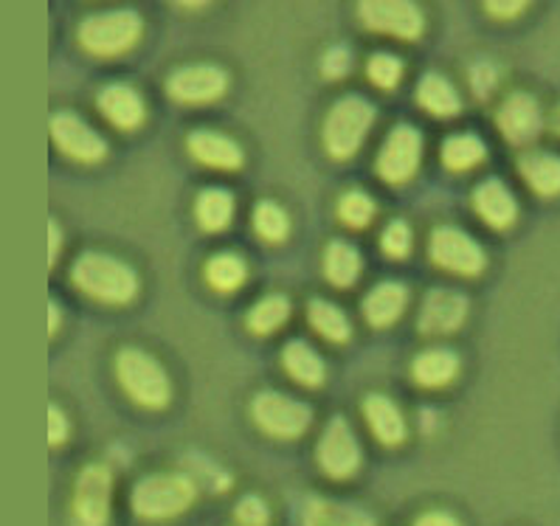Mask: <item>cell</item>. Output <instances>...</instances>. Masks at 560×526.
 Wrapping results in <instances>:
<instances>
[{
	"label": "cell",
	"mask_w": 560,
	"mask_h": 526,
	"mask_svg": "<svg viewBox=\"0 0 560 526\" xmlns=\"http://www.w3.org/2000/svg\"><path fill=\"white\" fill-rule=\"evenodd\" d=\"M73 282L85 290L88 296L107 304H125L136 296L139 277L121 259L110 257L105 250H85L71 270Z\"/></svg>",
	"instance_id": "obj_1"
},
{
	"label": "cell",
	"mask_w": 560,
	"mask_h": 526,
	"mask_svg": "<svg viewBox=\"0 0 560 526\" xmlns=\"http://www.w3.org/2000/svg\"><path fill=\"white\" fill-rule=\"evenodd\" d=\"M198 487L184 474H152L136 481L130 495L132 513L144 521H166L195 504Z\"/></svg>",
	"instance_id": "obj_2"
},
{
	"label": "cell",
	"mask_w": 560,
	"mask_h": 526,
	"mask_svg": "<svg viewBox=\"0 0 560 526\" xmlns=\"http://www.w3.org/2000/svg\"><path fill=\"white\" fill-rule=\"evenodd\" d=\"M116 377H119L121 388L139 406L147 408H161L170 402L172 397V383L170 375L164 372L150 352L139 347H125L116 355Z\"/></svg>",
	"instance_id": "obj_3"
},
{
	"label": "cell",
	"mask_w": 560,
	"mask_h": 526,
	"mask_svg": "<svg viewBox=\"0 0 560 526\" xmlns=\"http://www.w3.org/2000/svg\"><path fill=\"white\" fill-rule=\"evenodd\" d=\"M375 121V105L363 96H341L327 113L324 121V147L332 159H350L358 147L363 144V136Z\"/></svg>",
	"instance_id": "obj_4"
},
{
	"label": "cell",
	"mask_w": 560,
	"mask_h": 526,
	"mask_svg": "<svg viewBox=\"0 0 560 526\" xmlns=\"http://www.w3.org/2000/svg\"><path fill=\"white\" fill-rule=\"evenodd\" d=\"M141 37V17L132 9H110V12L88 14L80 23V43L91 54L113 57L121 54Z\"/></svg>",
	"instance_id": "obj_5"
},
{
	"label": "cell",
	"mask_w": 560,
	"mask_h": 526,
	"mask_svg": "<svg viewBox=\"0 0 560 526\" xmlns=\"http://www.w3.org/2000/svg\"><path fill=\"white\" fill-rule=\"evenodd\" d=\"M250 417L265 434L279 436V440H293L304 434L313 422L311 406L282 391H259L250 402Z\"/></svg>",
	"instance_id": "obj_6"
},
{
	"label": "cell",
	"mask_w": 560,
	"mask_h": 526,
	"mask_svg": "<svg viewBox=\"0 0 560 526\" xmlns=\"http://www.w3.org/2000/svg\"><path fill=\"white\" fill-rule=\"evenodd\" d=\"M113 476L105 465H88L73 484V524L105 526L110 518Z\"/></svg>",
	"instance_id": "obj_7"
},
{
	"label": "cell",
	"mask_w": 560,
	"mask_h": 526,
	"mask_svg": "<svg viewBox=\"0 0 560 526\" xmlns=\"http://www.w3.org/2000/svg\"><path fill=\"white\" fill-rule=\"evenodd\" d=\"M429 250L431 259L440 268L454 270V273H462V277H474L488 262L481 245L470 237L468 231L454 229V225H440V229L431 231Z\"/></svg>",
	"instance_id": "obj_8"
},
{
	"label": "cell",
	"mask_w": 560,
	"mask_h": 526,
	"mask_svg": "<svg viewBox=\"0 0 560 526\" xmlns=\"http://www.w3.org/2000/svg\"><path fill=\"white\" fill-rule=\"evenodd\" d=\"M318 467L330 479H350L361 465V445H358L352 425L343 417H332L324 428L322 440L316 451Z\"/></svg>",
	"instance_id": "obj_9"
},
{
	"label": "cell",
	"mask_w": 560,
	"mask_h": 526,
	"mask_svg": "<svg viewBox=\"0 0 560 526\" xmlns=\"http://www.w3.org/2000/svg\"><path fill=\"white\" fill-rule=\"evenodd\" d=\"M420 155H422L420 130L411 125H397L395 130H389L381 152H377V172H381V178H386L389 184H402V180H409L417 172V166H420Z\"/></svg>",
	"instance_id": "obj_10"
},
{
	"label": "cell",
	"mask_w": 560,
	"mask_h": 526,
	"mask_svg": "<svg viewBox=\"0 0 560 526\" xmlns=\"http://www.w3.org/2000/svg\"><path fill=\"white\" fill-rule=\"evenodd\" d=\"M358 14L366 28L406 37V40L422 32V12L411 0H363Z\"/></svg>",
	"instance_id": "obj_11"
},
{
	"label": "cell",
	"mask_w": 560,
	"mask_h": 526,
	"mask_svg": "<svg viewBox=\"0 0 560 526\" xmlns=\"http://www.w3.org/2000/svg\"><path fill=\"white\" fill-rule=\"evenodd\" d=\"M229 77L220 66L211 62H191V66H180L170 73L166 80V91L178 102H211L223 96Z\"/></svg>",
	"instance_id": "obj_12"
},
{
	"label": "cell",
	"mask_w": 560,
	"mask_h": 526,
	"mask_svg": "<svg viewBox=\"0 0 560 526\" xmlns=\"http://www.w3.org/2000/svg\"><path fill=\"white\" fill-rule=\"evenodd\" d=\"M51 136L60 144L62 152H68L77 161H102L107 152V141L100 132L93 130L82 116L71 110H60L51 116Z\"/></svg>",
	"instance_id": "obj_13"
},
{
	"label": "cell",
	"mask_w": 560,
	"mask_h": 526,
	"mask_svg": "<svg viewBox=\"0 0 560 526\" xmlns=\"http://www.w3.org/2000/svg\"><path fill=\"white\" fill-rule=\"evenodd\" d=\"M468 316V299L454 288H434L420 307V329L425 336H445L462 327Z\"/></svg>",
	"instance_id": "obj_14"
},
{
	"label": "cell",
	"mask_w": 560,
	"mask_h": 526,
	"mask_svg": "<svg viewBox=\"0 0 560 526\" xmlns=\"http://www.w3.org/2000/svg\"><path fill=\"white\" fill-rule=\"evenodd\" d=\"M495 125L513 144H527V141L538 139L540 127H544V110L529 93H510L504 105L499 107Z\"/></svg>",
	"instance_id": "obj_15"
},
{
	"label": "cell",
	"mask_w": 560,
	"mask_h": 526,
	"mask_svg": "<svg viewBox=\"0 0 560 526\" xmlns=\"http://www.w3.org/2000/svg\"><path fill=\"white\" fill-rule=\"evenodd\" d=\"M186 147L200 164L214 166V170H237L243 164V147L220 130L198 127V130L189 132Z\"/></svg>",
	"instance_id": "obj_16"
},
{
	"label": "cell",
	"mask_w": 560,
	"mask_h": 526,
	"mask_svg": "<svg viewBox=\"0 0 560 526\" xmlns=\"http://www.w3.org/2000/svg\"><path fill=\"white\" fill-rule=\"evenodd\" d=\"M96 105L113 125L125 127V130L139 127L144 121V100L127 82H110V85L102 87L100 96H96Z\"/></svg>",
	"instance_id": "obj_17"
},
{
	"label": "cell",
	"mask_w": 560,
	"mask_h": 526,
	"mask_svg": "<svg viewBox=\"0 0 560 526\" xmlns=\"http://www.w3.org/2000/svg\"><path fill=\"white\" fill-rule=\"evenodd\" d=\"M474 206L493 229H508L518 218V203H515L513 191L501 184L499 178H488L476 186Z\"/></svg>",
	"instance_id": "obj_18"
},
{
	"label": "cell",
	"mask_w": 560,
	"mask_h": 526,
	"mask_svg": "<svg viewBox=\"0 0 560 526\" xmlns=\"http://www.w3.org/2000/svg\"><path fill=\"white\" fill-rule=\"evenodd\" d=\"M363 420L370 422L372 434L383 442V445H397L406 440V420L402 411L397 408L395 400L386 395H370L363 400Z\"/></svg>",
	"instance_id": "obj_19"
},
{
	"label": "cell",
	"mask_w": 560,
	"mask_h": 526,
	"mask_svg": "<svg viewBox=\"0 0 560 526\" xmlns=\"http://www.w3.org/2000/svg\"><path fill=\"white\" fill-rule=\"evenodd\" d=\"M459 372V355L448 347H429L411 363V375L420 386H445Z\"/></svg>",
	"instance_id": "obj_20"
},
{
	"label": "cell",
	"mask_w": 560,
	"mask_h": 526,
	"mask_svg": "<svg viewBox=\"0 0 560 526\" xmlns=\"http://www.w3.org/2000/svg\"><path fill=\"white\" fill-rule=\"evenodd\" d=\"M518 172L521 178L527 180L544 198L560 195V155H555V152L535 150L527 152V155H521Z\"/></svg>",
	"instance_id": "obj_21"
},
{
	"label": "cell",
	"mask_w": 560,
	"mask_h": 526,
	"mask_svg": "<svg viewBox=\"0 0 560 526\" xmlns=\"http://www.w3.org/2000/svg\"><path fill=\"white\" fill-rule=\"evenodd\" d=\"M406 299L409 296H406V288L400 282H392L389 279V282L375 284L361 304L363 316L375 327H386V324L400 318V313L406 309Z\"/></svg>",
	"instance_id": "obj_22"
},
{
	"label": "cell",
	"mask_w": 560,
	"mask_h": 526,
	"mask_svg": "<svg viewBox=\"0 0 560 526\" xmlns=\"http://www.w3.org/2000/svg\"><path fill=\"white\" fill-rule=\"evenodd\" d=\"M282 363L284 369L291 372L293 381L304 383V386H318V383L324 381V375H327L322 355H318L316 349H313L307 341L288 343L282 352Z\"/></svg>",
	"instance_id": "obj_23"
},
{
	"label": "cell",
	"mask_w": 560,
	"mask_h": 526,
	"mask_svg": "<svg viewBox=\"0 0 560 526\" xmlns=\"http://www.w3.org/2000/svg\"><path fill=\"white\" fill-rule=\"evenodd\" d=\"M195 214H198L200 225L206 231L225 229L229 220L234 218V195L229 189H223V186H206L198 195Z\"/></svg>",
	"instance_id": "obj_24"
},
{
	"label": "cell",
	"mask_w": 560,
	"mask_h": 526,
	"mask_svg": "<svg viewBox=\"0 0 560 526\" xmlns=\"http://www.w3.org/2000/svg\"><path fill=\"white\" fill-rule=\"evenodd\" d=\"M324 273L338 288H347V284L355 282L358 273H361V254L355 250V245L332 239L324 250Z\"/></svg>",
	"instance_id": "obj_25"
},
{
	"label": "cell",
	"mask_w": 560,
	"mask_h": 526,
	"mask_svg": "<svg viewBox=\"0 0 560 526\" xmlns=\"http://www.w3.org/2000/svg\"><path fill=\"white\" fill-rule=\"evenodd\" d=\"M417 100H420V105L425 110L436 113V116H451V113H456L462 107L456 87L442 73L434 71L425 73L420 80V85H417Z\"/></svg>",
	"instance_id": "obj_26"
},
{
	"label": "cell",
	"mask_w": 560,
	"mask_h": 526,
	"mask_svg": "<svg viewBox=\"0 0 560 526\" xmlns=\"http://www.w3.org/2000/svg\"><path fill=\"white\" fill-rule=\"evenodd\" d=\"M307 316H311V324L316 327V332H322L324 338L341 343L352 336V324L347 318L338 304L327 302V299H313L311 307H307Z\"/></svg>",
	"instance_id": "obj_27"
},
{
	"label": "cell",
	"mask_w": 560,
	"mask_h": 526,
	"mask_svg": "<svg viewBox=\"0 0 560 526\" xmlns=\"http://www.w3.org/2000/svg\"><path fill=\"white\" fill-rule=\"evenodd\" d=\"M485 152H488V147H485L479 136H474V132H454L442 144V161H445L448 170H470V166H476L485 159Z\"/></svg>",
	"instance_id": "obj_28"
},
{
	"label": "cell",
	"mask_w": 560,
	"mask_h": 526,
	"mask_svg": "<svg viewBox=\"0 0 560 526\" xmlns=\"http://www.w3.org/2000/svg\"><path fill=\"white\" fill-rule=\"evenodd\" d=\"M245 277H248V268H245L243 257L229 254V250L214 254V257L206 262V282H209L214 290H220V293L237 290L240 284L245 282Z\"/></svg>",
	"instance_id": "obj_29"
},
{
	"label": "cell",
	"mask_w": 560,
	"mask_h": 526,
	"mask_svg": "<svg viewBox=\"0 0 560 526\" xmlns=\"http://www.w3.org/2000/svg\"><path fill=\"white\" fill-rule=\"evenodd\" d=\"M288 316H291V302L284 296H279V293H273V296L259 299V302L248 309V327L254 329V332H273V329L282 327V324L288 322Z\"/></svg>",
	"instance_id": "obj_30"
},
{
	"label": "cell",
	"mask_w": 560,
	"mask_h": 526,
	"mask_svg": "<svg viewBox=\"0 0 560 526\" xmlns=\"http://www.w3.org/2000/svg\"><path fill=\"white\" fill-rule=\"evenodd\" d=\"M254 225L270 243H279V239L288 237V229H291V220L284 214V209L273 200H259L257 209H254Z\"/></svg>",
	"instance_id": "obj_31"
},
{
	"label": "cell",
	"mask_w": 560,
	"mask_h": 526,
	"mask_svg": "<svg viewBox=\"0 0 560 526\" xmlns=\"http://www.w3.org/2000/svg\"><path fill=\"white\" fill-rule=\"evenodd\" d=\"M338 218L347 225H352V229H361V225H366L375 218V200L361 189L343 191L341 198H338Z\"/></svg>",
	"instance_id": "obj_32"
},
{
	"label": "cell",
	"mask_w": 560,
	"mask_h": 526,
	"mask_svg": "<svg viewBox=\"0 0 560 526\" xmlns=\"http://www.w3.org/2000/svg\"><path fill=\"white\" fill-rule=\"evenodd\" d=\"M366 73H370V80L375 82L377 87H392L400 82L402 62L400 57H395V54L377 51L372 54L370 62H366Z\"/></svg>",
	"instance_id": "obj_33"
},
{
	"label": "cell",
	"mask_w": 560,
	"mask_h": 526,
	"mask_svg": "<svg viewBox=\"0 0 560 526\" xmlns=\"http://www.w3.org/2000/svg\"><path fill=\"white\" fill-rule=\"evenodd\" d=\"M383 250L389 254V257H406L409 254V245H411V231L409 225L402 223V220H392L386 229H383V237H381Z\"/></svg>",
	"instance_id": "obj_34"
},
{
	"label": "cell",
	"mask_w": 560,
	"mask_h": 526,
	"mask_svg": "<svg viewBox=\"0 0 560 526\" xmlns=\"http://www.w3.org/2000/svg\"><path fill=\"white\" fill-rule=\"evenodd\" d=\"M268 504L259 495H245L237 504V521L243 526H268Z\"/></svg>",
	"instance_id": "obj_35"
},
{
	"label": "cell",
	"mask_w": 560,
	"mask_h": 526,
	"mask_svg": "<svg viewBox=\"0 0 560 526\" xmlns=\"http://www.w3.org/2000/svg\"><path fill=\"white\" fill-rule=\"evenodd\" d=\"M347 68H350V51H347L343 46H336L324 54V73H330V77H341Z\"/></svg>",
	"instance_id": "obj_36"
},
{
	"label": "cell",
	"mask_w": 560,
	"mask_h": 526,
	"mask_svg": "<svg viewBox=\"0 0 560 526\" xmlns=\"http://www.w3.org/2000/svg\"><path fill=\"white\" fill-rule=\"evenodd\" d=\"M48 425H51L48 428V440H51V445H60L68 436V420L66 414H62V408L54 406V402L51 408H48Z\"/></svg>",
	"instance_id": "obj_37"
},
{
	"label": "cell",
	"mask_w": 560,
	"mask_h": 526,
	"mask_svg": "<svg viewBox=\"0 0 560 526\" xmlns=\"http://www.w3.org/2000/svg\"><path fill=\"white\" fill-rule=\"evenodd\" d=\"M495 85V68L488 66V62H481V66L474 68V87L479 96H488L490 87Z\"/></svg>",
	"instance_id": "obj_38"
},
{
	"label": "cell",
	"mask_w": 560,
	"mask_h": 526,
	"mask_svg": "<svg viewBox=\"0 0 560 526\" xmlns=\"http://www.w3.org/2000/svg\"><path fill=\"white\" fill-rule=\"evenodd\" d=\"M415 526H462L448 510H429L415 521Z\"/></svg>",
	"instance_id": "obj_39"
},
{
	"label": "cell",
	"mask_w": 560,
	"mask_h": 526,
	"mask_svg": "<svg viewBox=\"0 0 560 526\" xmlns=\"http://www.w3.org/2000/svg\"><path fill=\"white\" fill-rule=\"evenodd\" d=\"M485 9H488L490 14H495V17H513V14L524 12L527 3H524V0H515V3H495V0H490Z\"/></svg>",
	"instance_id": "obj_40"
},
{
	"label": "cell",
	"mask_w": 560,
	"mask_h": 526,
	"mask_svg": "<svg viewBox=\"0 0 560 526\" xmlns=\"http://www.w3.org/2000/svg\"><path fill=\"white\" fill-rule=\"evenodd\" d=\"M57 250H60V225L51 220V262L57 257Z\"/></svg>",
	"instance_id": "obj_41"
},
{
	"label": "cell",
	"mask_w": 560,
	"mask_h": 526,
	"mask_svg": "<svg viewBox=\"0 0 560 526\" xmlns=\"http://www.w3.org/2000/svg\"><path fill=\"white\" fill-rule=\"evenodd\" d=\"M48 309H51V332L57 329V324H60V309H57V304H48Z\"/></svg>",
	"instance_id": "obj_42"
},
{
	"label": "cell",
	"mask_w": 560,
	"mask_h": 526,
	"mask_svg": "<svg viewBox=\"0 0 560 526\" xmlns=\"http://www.w3.org/2000/svg\"><path fill=\"white\" fill-rule=\"evenodd\" d=\"M552 127H555V132L560 136V105L555 107V113H552Z\"/></svg>",
	"instance_id": "obj_43"
}]
</instances>
